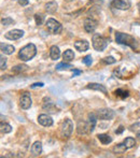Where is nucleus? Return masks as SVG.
<instances>
[{
  "label": "nucleus",
  "instance_id": "f257e3e1",
  "mask_svg": "<svg viewBox=\"0 0 140 158\" xmlns=\"http://www.w3.org/2000/svg\"><path fill=\"white\" fill-rule=\"evenodd\" d=\"M37 54V47L32 43H29V44L25 45L23 49H21L19 53V59H22L23 62H28L30 59H32L33 57L36 56Z\"/></svg>",
  "mask_w": 140,
  "mask_h": 158
},
{
  "label": "nucleus",
  "instance_id": "f03ea898",
  "mask_svg": "<svg viewBox=\"0 0 140 158\" xmlns=\"http://www.w3.org/2000/svg\"><path fill=\"white\" fill-rule=\"evenodd\" d=\"M115 41H116V43H119V44L127 45V46H131V49H135L136 47L135 38L131 37V35H127V33L116 32L115 33Z\"/></svg>",
  "mask_w": 140,
  "mask_h": 158
},
{
  "label": "nucleus",
  "instance_id": "7ed1b4c3",
  "mask_svg": "<svg viewBox=\"0 0 140 158\" xmlns=\"http://www.w3.org/2000/svg\"><path fill=\"white\" fill-rule=\"evenodd\" d=\"M92 42H93V47H94L96 51H99V52L104 51L108 45L107 39H104L99 33H94V35H93Z\"/></svg>",
  "mask_w": 140,
  "mask_h": 158
},
{
  "label": "nucleus",
  "instance_id": "20e7f679",
  "mask_svg": "<svg viewBox=\"0 0 140 158\" xmlns=\"http://www.w3.org/2000/svg\"><path fill=\"white\" fill-rule=\"evenodd\" d=\"M45 26H46V29H48L49 32L52 33V35H58L63 30L62 24L54 18H49L46 21V23H45Z\"/></svg>",
  "mask_w": 140,
  "mask_h": 158
},
{
  "label": "nucleus",
  "instance_id": "39448f33",
  "mask_svg": "<svg viewBox=\"0 0 140 158\" xmlns=\"http://www.w3.org/2000/svg\"><path fill=\"white\" fill-rule=\"evenodd\" d=\"M72 130H73V124H72V122L70 119L66 118V119L63 122L62 127H60V132H62V136H63V137L69 138L70 136H71Z\"/></svg>",
  "mask_w": 140,
  "mask_h": 158
},
{
  "label": "nucleus",
  "instance_id": "423d86ee",
  "mask_svg": "<svg viewBox=\"0 0 140 158\" xmlns=\"http://www.w3.org/2000/svg\"><path fill=\"white\" fill-rule=\"evenodd\" d=\"M31 97H30V94L29 92H24V94L22 95L21 98H19V106L23 110H28L29 108L31 106Z\"/></svg>",
  "mask_w": 140,
  "mask_h": 158
},
{
  "label": "nucleus",
  "instance_id": "0eeeda50",
  "mask_svg": "<svg viewBox=\"0 0 140 158\" xmlns=\"http://www.w3.org/2000/svg\"><path fill=\"white\" fill-rule=\"evenodd\" d=\"M42 108H43V110L48 111V113L55 114V113H57V112L60 111V109L57 108V106H55V104L53 103L52 101H51L50 98H44V99H43Z\"/></svg>",
  "mask_w": 140,
  "mask_h": 158
},
{
  "label": "nucleus",
  "instance_id": "6e6552de",
  "mask_svg": "<svg viewBox=\"0 0 140 158\" xmlns=\"http://www.w3.org/2000/svg\"><path fill=\"white\" fill-rule=\"evenodd\" d=\"M96 116H97L99 119H111L114 116V112L112 111L111 109H100L96 112Z\"/></svg>",
  "mask_w": 140,
  "mask_h": 158
},
{
  "label": "nucleus",
  "instance_id": "1a4fd4ad",
  "mask_svg": "<svg viewBox=\"0 0 140 158\" xmlns=\"http://www.w3.org/2000/svg\"><path fill=\"white\" fill-rule=\"evenodd\" d=\"M77 132H78V135H86L90 132V124L85 120H79L78 125H77Z\"/></svg>",
  "mask_w": 140,
  "mask_h": 158
},
{
  "label": "nucleus",
  "instance_id": "9d476101",
  "mask_svg": "<svg viewBox=\"0 0 140 158\" xmlns=\"http://www.w3.org/2000/svg\"><path fill=\"white\" fill-rule=\"evenodd\" d=\"M131 1L129 0H113L112 7L118 10H128L131 8Z\"/></svg>",
  "mask_w": 140,
  "mask_h": 158
},
{
  "label": "nucleus",
  "instance_id": "9b49d317",
  "mask_svg": "<svg viewBox=\"0 0 140 158\" xmlns=\"http://www.w3.org/2000/svg\"><path fill=\"white\" fill-rule=\"evenodd\" d=\"M24 35V31L19 30V29H13V30H10L9 32H7L5 35V38L8 40H19Z\"/></svg>",
  "mask_w": 140,
  "mask_h": 158
},
{
  "label": "nucleus",
  "instance_id": "f8f14e48",
  "mask_svg": "<svg viewBox=\"0 0 140 158\" xmlns=\"http://www.w3.org/2000/svg\"><path fill=\"white\" fill-rule=\"evenodd\" d=\"M97 28V22L93 18H86L84 21V29H85L86 32L90 33L94 32L95 29Z\"/></svg>",
  "mask_w": 140,
  "mask_h": 158
},
{
  "label": "nucleus",
  "instance_id": "ddd939ff",
  "mask_svg": "<svg viewBox=\"0 0 140 158\" xmlns=\"http://www.w3.org/2000/svg\"><path fill=\"white\" fill-rule=\"evenodd\" d=\"M38 123L40 125L44 126V127H50V126L53 125V119L48 114H41L38 117Z\"/></svg>",
  "mask_w": 140,
  "mask_h": 158
},
{
  "label": "nucleus",
  "instance_id": "4468645a",
  "mask_svg": "<svg viewBox=\"0 0 140 158\" xmlns=\"http://www.w3.org/2000/svg\"><path fill=\"white\" fill-rule=\"evenodd\" d=\"M74 47L79 52H85V51L88 50L90 44H88V42L86 40H79L77 42H74Z\"/></svg>",
  "mask_w": 140,
  "mask_h": 158
},
{
  "label": "nucleus",
  "instance_id": "2eb2a0df",
  "mask_svg": "<svg viewBox=\"0 0 140 158\" xmlns=\"http://www.w3.org/2000/svg\"><path fill=\"white\" fill-rule=\"evenodd\" d=\"M86 88H88V89H93V90H99V92H104V94H106V95L108 94L107 88L104 87V85L99 84V83H90V84L86 86Z\"/></svg>",
  "mask_w": 140,
  "mask_h": 158
},
{
  "label": "nucleus",
  "instance_id": "dca6fc26",
  "mask_svg": "<svg viewBox=\"0 0 140 158\" xmlns=\"http://www.w3.org/2000/svg\"><path fill=\"white\" fill-rule=\"evenodd\" d=\"M41 153H42V144H41V142H35L32 144V146H31V154L33 156H39Z\"/></svg>",
  "mask_w": 140,
  "mask_h": 158
},
{
  "label": "nucleus",
  "instance_id": "f3484780",
  "mask_svg": "<svg viewBox=\"0 0 140 158\" xmlns=\"http://www.w3.org/2000/svg\"><path fill=\"white\" fill-rule=\"evenodd\" d=\"M60 49H58V46L53 45V46L50 49V57L53 59V60H56V59L60 58Z\"/></svg>",
  "mask_w": 140,
  "mask_h": 158
},
{
  "label": "nucleus",
  "instance_id": "a211bd4d",
  "mask_svg": "<svg viewBox=\"0 0 140 158\" xmlns=\"http://www.w3.org/2000/svg\"><path fill=\"white\" fill-rule=\"evenodd\" d=\"M0 47H1V51H2V53H5V54H7V55L13 54V53H14V51H15V47L13 46V45L3 44V43H1V44H0Z\"/></svg>",
  "mask_w": 140,
  "mask_h": 158
},
{
  "label": "nucleus",
  "instance_id": "6ab92c4d",
  "mask_svg": "<svg viewBox=\"0 0 140 158\" xmlns=\"http://www.w3.org/2000/svg\"><path fill=\"white\" fill-rule=\"evenodd\" d=\"M45 11L50 13V14H53L57 11V3L55 1H51V2H48L45 5Z\"/></svg>",
  "mask_w": 140,
  "mask_h": 158
},
{
  "label": "nucleus",
  "instance_id": "aec40b11",
  "mask_svg": "<svg viewBox=\"0 0 140 158\" xmlns=\"http://www.w3.org/2000/svg\"><path fill=\"white\" fill-rule=\"evenodd\" d=\"M73 58H74V54H73V52H72L71 50L65 51V53L63 54V59H64V62H72Z\"/></svg>",
  "mask_w": 140,
  "mask_h": 158
},
{
  "label": "nucleus",
  "instance_id": "412c9836",
  "mask_svg": "<svg viewBox=\"0 0 140 158\" xmlns=\"http://www.w3.org/2000/svg\"><path fill=\"white\" fill-rule=\"evenodd\" d=\"M97 138L102 144H109L112 142V138L108 135H104V133H100V135H98Z\"/></svg>",
  "mask_w": 140,
  "mask_h": 158
},
{
  "label": "nucleus",
  "instance_id": "4be33fe9",
  "mask_svg": "<svg viewBox=\"0 0 140 158\" xmlns=\"http://www.w3.org/2000/svg\"><path fill=\"white\" fill-rule=\"evenodd\" d=\"M126 150H127V147H126L125 144L121 143V144H118V145H115V146L113 147V153H115V154H124L126 152Z\"/></svg>",
  "mask_w": 140,
  "mask_h": 158
},
{
  "label": "nucleus",
  "instance_id": "5701e85b",
  "mask_svg": "<svg viewBox=\"0 0 140 158\" xmlns=\"http://www.w3.org/2000/svg\"><path fill=\"white\" fill-rule=\"evenodd\" d=\"M88 116H90V120H88V124H90V132H92L93 130H94V128H95V126H96V119H97V116H96L94 113H90Z\"/></svg>",
  "mask_w": 140,
  "mask_h": 158
},
{
  "label": "nucleus",
  "instance_id": "b1692460",
  "mask_svg": "<svg viewBox=\"0 0 140 158\" xmlns=\"http://www.w3.org/2000/svg\"><path fill=\"white\" fill-rule=\"evenodd\" d=\"M124 144L126 145L127 149H133V147L136 145V141H135L134 138L128 137V138H126V139L124 140Z\"/></svg>",
  "mask_w": 140,
  "mask_h": 158
},
{
  "label": "nucleus",
  "instance_id": "393cba45",
  "mask_svg": "<svg viewBox=\"0 0 140 158\" xmlns=\"http://www.w3.org/2000/svg\"><path fill=\"white\" fill-rule=\"evenodd\" d=\"M114 94H115V96L121 97V98H127V97L129 96V92L125 89H122V88L116 89L115 92H114Z\"/></svg>",
  "mask_w": 140,
  "mask_h": 158
},
{
  "label": "nucleus",
  "instance_id": "a878e982",
  "mask_svg": "<svg viewBox=\"0 0 140 158\" xmlns=\"http://www.w3.org/2000/svg\"><path fill=\"white\" fill-rule=\"evenodd\" d=\"M73 67L71 66V65L67 64V62H60V64H58L56 66V70L58 71H62V70H70V69H72Z\"/></svg>",
  "mask_w": 140,
  "mask_h": 158
},
{
  "label": "nucleus",
  "instance_id": "bb28decb",
  "mask_svg": "<svg viewBox=\"0 0 140 158\" xmlns=\"http://www.w3.org/2000/svg\"><path fill=\"white\" fill-rule=\"evenodd\" d=\"M0 130H1V132L2 133H9V132L12 131V127H11V125H9V124L7 123H1V125H0Z\"/></svg>",
  "mask_w": 140,
  "mask_h": 158
},
{
  "label": "nucleus",
  "instance_id": "cd10ccee",
  "mask_svg": "<svg viewBox=\"0 0 140 158\" xmlns=\"http://www.w3.org/2000/svg\"><path fill=\"white\" fill-rule=\"evenodd\" d=\"M27 68H28V67H27L26 65H17V66H15L14 68L12 69V70L14 71L15 73H21V72H24V71H26Z\"/></svg>",
  "mask_w": 140,
  "mask_h": 158
},
{
  "label": "nucleus",
  "instance_id": "c85d7f7f",
  "mask_svg": "<svg viewBox=\"0 0 140 158\" xmlns=\"http://www.w3.org/2000/svg\"><path fill=\"white\" fill-rule=\"evenodd\" d=\"M35 21H36V24L38 26L42 25L43 22H44V16L42 14H36L35 15Z\"/></svg>",
  "mask_w": 140,
  "mask_h": 158
},
{
  "label": "nucleus",
  "instance_id": "c756f323",
  "mask_svg": "<svg viewBox=\"0 0 140 158\" xmlns=\"http://www.w3.org/2000/svg\"><path fill=\"white\" fill-rule=\"evenodd\" d=\"M1 24H2L3 26H9V25L14 24V21H13L11 17H5V18H3L2 21H1Z\"/></svg>",
  "mask_w": 140,
  "mask_h": 158
},
{
  "label": "nucleus",
  "instance_id": "7c9ffc66",
  "mask_svg": "<svg viewBox=\"0 0 140 158\" xmlns=\"http://www.w3.org/2000/svg\"><path fill=\"white\" fill-rule=\"evenodd\" d=\"M5 67H7V58L3 57V55H1V57H0V69L5 70Z\"/></svg>",
  "mask_w": 140,
  "mask_h": 158
},
{
  "label": "nucleus",
  "instance_id": "2f4dec72",
  "mask_svg": "<svg viewBox=\"0 0 140 158\" xmlns=\"http://www.w3.org/2000/svg\"><path fill=\"white\" fill-rule=\"evenodd\" d=\"M102 62H104V64H107V65H112L115 62V59H114L112 56H109V57H106V58L102 59Z\"/></svg>",
  "mask_w": 140,
  "mask_h": 158
},
{
  "label": "nucleus",
  "instance_id": "473e14b6",
  "mask_svg": "<svg viewBox=\"0 0 140 158\" xmlns=\"http://www.w3.org/2000/svg\"><path fill=\"white\" fill-rule=\"evenodd\" d=\"M82 62H83L86 66H90V65H92V62H93L92 56H90V55H87V56H85L83 59H82Z\"/></svg>",
  "mask_w": 140,
  "mask_h": 158
},
{
  "label": "nucleus",
  "instance_id": "72a5a7b5",
  "mask_svg": "<svg viewBox=\"0 0 140 158\" xmlns=\"http://www.w3.org/2000/svg\"><path fill=\"white\" fill-rule=\"evenodd\" d=\"M16 1L19 2V5H22V7H26V5L29 3L28 0H16Z\"/></svg>",
  "mask_w": 140,
  "mask_h": 158
},
{
  "label": "nucleus",
  "instance_id": "f704fd0d",
  "mask_svg": "<svg viewBox=\"0 0 140 158\" xmlns=\"http://www.w3.org/2000/svg\"><path fill=\"white\" fill-rule=\"evenodd\" d=\"M43 86H44V84H43V83H35V84H32L30 86L31 88H36V87H43Z\"/></svg>",
  "mask_w": 140,
  "mask_h": 158
},
{
  "label": "nucleus",
  "instance_id": "c9c22d12",
  "mask_svg": "<svg viewBox=\"0 0 140 158\" xmlns=\"http://www.w3.org/2000/svg\"><path fill=\"white\" fill-rule=\"evenodd\" d=\"M82 72H81L80 70H76V69H73V76H79V74H81Z\"/></svg>",
  "mask_w": 140,
  "mask_h": 158
},
{
  "label": "nucleus",
  "instance_id": "e433bc0d",
  "mask_svg": "<svg viewBox=\"0 0 140 158\" xmlns=\"http://www.w3.org/2000/svg\"><path fill=\"white\" fill-rule=\"evenodd\" d=\"M124 130V127L123 126H120L119 127V130H115V133H122V131Z\"/></svg>",
  "mask_w": 140,
  "mask_h": 158
},
{
  "label": "nucleus",
  "instance_id": "4c0bfd02",
  "mask_svg": "<svg viewBox=\"0 0 140 158\" xmlns=\"http://www.w3.org/2000/svg\"><path fill=\"white\" fill-rule=\"evenodd\" d=\"M136 135H137V138H138V139L140 140V130H139V131H137V133H136Z\"/></svg>",
  "mask_w": 140,
  "mask_h": 158
},
{
  "label": "nucleus",
  "instance_id": "58836bf2",
  "mask_svg": "<svg viewBox=\"0 0 140 158\" xmlns=\"http://www.w3.org/2000/svg\"><path fill=\"white\" fill-rule=\"evenodd\" d=\"M138 10H139V12H140V2L138 3Z\"/></svg>",
  "mask_w": 140,
  "mask_h": 158
}]
</instances>
